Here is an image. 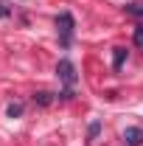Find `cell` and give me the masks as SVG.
<instances>
[{"label": "cell", "mask_w": 143, "mask_h": 146, "mask_svg": "<svg viewBox=\"0 0 143 146\" xmlns=\"http://www.w3.org/2000/svg\"><path fill=\"white\" fill-rule=\"evenodd\" d=\"M56 73H59V79H62V84H65L62 98H70V96H73V84H76V65H73L70 59H59Z\"/></svg>", "instance_id": "1"}, {"label": "cell", "mask_w": 143, "mask_h": 146, "mask_svg": "<svg viewBox=\"0 0 143 146\" xmlns=\"http://www.w3.org/2000/svg\"><path fill=\"white\" fill-rule=\"evenodd\" d=\"M56 25H59V34H62V45H70V39H73V14L70 11H62L59 14V20H56Z\"/></svg>", "instance_id": "2"}, {"label": "cell", "mask_w": 143, "mask_h": 146, "mask_svg": "<svg viewBox=\"0 0 143 146\" xmlns=\"http://www.w3.org/2000/svg\"><path fill=\"white\" fill-rule=\"evenodd\" d=\"M124 143L126 146H140L143 143V129L140 127H126L124 129Z\"/></svg>", "instance_id": "3"}, {"label": "cell", "mask_w": 143, "mask_h": 146, "mask_svg": "<svg viewBox=\"0 0 143 146\" xmlns=\"http://www.w3.org/2000/svg\"><path fill=\"white\" fill-rule=\"evenodd\" d=\"M126 62V48H115V54H112V68L115 70H121Z\"/></svg>", "instance_id": "4"}, {"label": "cell", "mask_w": 143, "mask_h": 146, "mask_svg": "<svg viewBox=\"0 0 143 146\" xmlns=\"http://www.w3.org/2000/svg\"><path fill=\"white\" fill-rule=\"evenodd\" d=\"M126 14H132V17H143V3H138V0H132V3H126L124 6Z\"/></svg>", "instance_id": "5"}, {"label": "cell", "mask_w": 143, "mask_h": 146, "mask_svg": "<svg viewBox=\"0 0 143 146\" xmlns=\"http://www.w3.org/2000/svg\"><path fill=\"white\" fill-rule=\"evenodd\" d=\"M34 101L39 104V107H48V104H54V93H36Z\"/></svg>", "instance_id": "6"}, {"label": "cell", "mask_w": 143, "mask_h": 146, "mask_svg": "<svg viewBox=\"0 0 143 146\" xmlns=\"http://www.w3.org/2000/svg\"><path fill=\"white\" fill-rule=\"evenodd\" d=\"M6 115H9V118H20V115H23V104H20V101L9 104V107H6Z\"/></svg>", "instance_id": "7"}, {"label": "cell", "mask_w": 143, "mask_h": 146, "mask_svg": "<svg viewBox=\"0 0 143 146\" xmlns=\"http://www.w3.org/2000/svg\"><path fill=\"white\" fill-rule=\"evenodd\" d=\"M132 42H135L138 48H143V28H135V34H132Z\"/></svg>", "instance_id": "8"}, {"label": "cell", "mask_w": 143, "mask_h": 146, "mask_svg": "<svg viewBox=\"0 0 143 146\" xmlns=\"http://www.w3.org/2000/svg\"><path fill=\"white\" fill-rule=\"evenodd\" d=\"M98 129H101V124H98V121H93V124H90V129H87V138H90V141L98 135Z\"/></svg>", "instance_id": "9"}, {"label": "cell", "mask_w": 143, "mask_h": 146, "mask_svg": "<svg viewBox=\"0 0 143 146\" xmlns=\"http://www.w3.org/2000/svg\"><path fill=\"white\" fill-rule=\"evenodd\" d=\"M0 17H9V6L6 3H0Z\"/></svg>", "instance_id": "10"}]
</instances>
